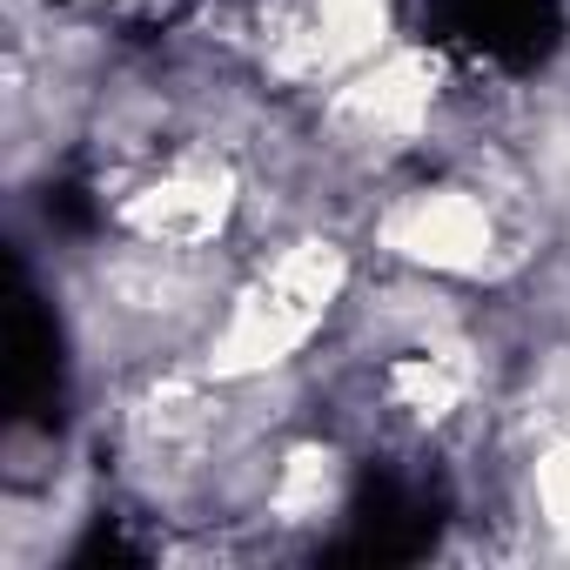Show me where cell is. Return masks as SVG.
<instances>
[{
	"label": "cell",
	"mask_w": 570,
	"mask_h": 570,
	"mask_svg": "<svg viewBox=\"0 0 570 570\" xmlns=\"http://www.w3.org/2000/svg\"><path fill=\"white\" fill-rule=\"evenodd\" d=\"M537 503H543V523L570 543V430L557 443H543V456H537Z\"/></svg>",
	"instance_id": "5"
},
{
	"label": "cell",
	"mask_w": 570,
	"mask_h": 570,
	"mask_svg": "<svg viewBox=\"0 0 570 570\" xmlns=\"http://www.w3.org/2000/svg\"><path fill=\"white\" fill-rule=\"evenodd\" d=\"M430 101H436V68H430V55L396 48V55L363 61V68L336 88L330 121H336L350 141H370V148H403V141H416V135H423Z\"/></svg>",
	"instance_id": "3"
},
{
	"label": "cell",
	"mask_w": 570,
	"mask_h": 570,
	"mask_svg": "<svg viewBox=\"0 0 570 570\" xmlns=\"http://www.w3.org/2000/svg\"><path fill=\"white\" fill-rule=\"evenodd\" d=\"M350 289V255L323 235H303L289 248H275L248 289H235L222 330L208 336V376L215 383H248L268 376L289 356L309 350V336L330 323L336 296Z\"/></svg>",
	"instance_id": "1"
},
{
	"label": "cell",
	"mask_w": 570,
	"mask_h": 570,
	"mask_svg": "<svg viewBox=\"0 0 570 570\" xmlns=\"http://www.w3.org/2000/svg\"><path fill=\"white\" fill-rule=\"evenodd\" d=\"M228 215H235V175L202 168V161H181V168H168L161 181H148L141 195L121 202V228L141 248H175V255L208 248L228 228Z\"/></svg>",
	"instance_id": "4"
},
{
	"label": "cell",
	"mask_w": 570,
	"mask_h": 570,
	"mask_svg": "<svg viewBox=\"0 0 570 570\" xmlns=\"http://www.w3.org/2000/svg\"><path fill=\"white\" fill-rule=\"evenodd\" d=\"M376 242L423 275H483L497 262V215L476 188H416L376 222Z\"/></svg>",
	"instance_id": "2"
}]
</instances>
